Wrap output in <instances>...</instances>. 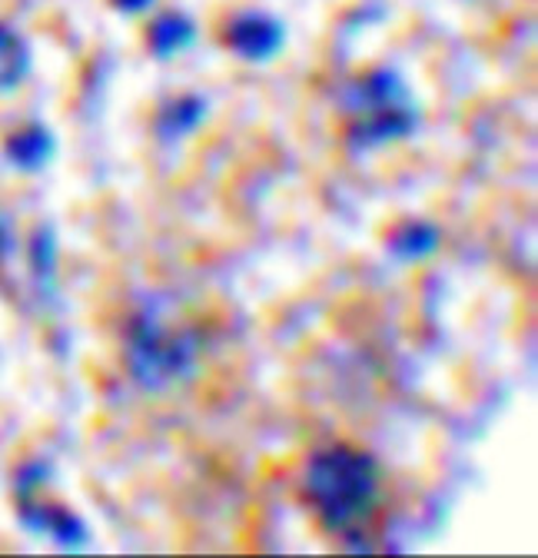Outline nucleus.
<instances>
[{
  "label": "nucleus",
  "instance_id": "1",
  "mask_svg": "<svg viewBox=\"0 0 538 558\" xmlns=\"http://www.w3.org/2000/svg\"><path fill=\"white\" fill-rule=\"evenodd\" d=\"M303 485L316 522L329 535L350 548H369V532L382 509V469L366 449L346 442L316 449Z\"/></svg>",
  "mask_w": 538,
  "mask_h": 558
},
{
  "label": "nucleus",
  "instance_id": "2",
  "mask_svg": "<svg viewBox=\"0 0 538 558\" xmlns=\"http://www.w3.org/2000/svg\"><path fill=\"white\" fill-rule=\"evenodd\" d=\"M123 363L140 389L167 392L196 373L199 332L186 323H173L157 300H147L126 319Z\"/></svg>",
  "mask_w": 538,
  "mask_h": 558
},
{
  "label": "nucleus",
  "instance_id": "3",
  "mask_svg": "<svg viewBox=\"0 0 538 558\" xmlns=\"http://www.w3.org/2000/svg\"><path fill=\"white\" fill-rule=\"evenodd\" d=\"M343 136L353 154H369L395 140H406L419 126V107L409 87L389 70H376L356 81L343 97Z\"/></svg>",
  "mask_w": 538,
  "mask_h": 558
},
{
  "label": "nucleus",
  "instance_id": "4",
  "mask_svg": "<svg viewBox=\"0 0 538 558\" xmlns=\"http://www.w3.org/2000/svg\"><path fill=\"white\" fill-rule=\"evenodd\" d=\"M207 117V100L199 97H176V100H167L160 110H157V136L163 144H180L189 133H196V126L204 123Z\"/></svg>",
  "mask_w": 538,
  "mask_h": 558
},
{
  "label": "nucleus",
  "instance_id": "5",
  "mask_svg": "<svg viewBox=\"0 0 538 558\" xmlns=\"http://www.w3.org/2000/svg\"><path fill=\"white\" fill-rule=\"evenodd\" d=\"M442 243V233L426 223V220H406L399 223L389 240H386V250L399 259V263H419V259H429Z\"/></svg>",
  "mask_w": 538,
  "mask_h": 558
},
{
  "label": "nucleus",
  "instance_id": "6",
  "mask_svg": "<svg viewBox=\"0 0 538 558\" xmlns=\"http://www.w3.org/2000/svg\"><path fill=\"white\" fill-rule=\"evenodd\" d=\"M230 44L246 60H269L283 44V31L266 17H243L233 24Z\"/></svg>",
  "mask_w": 538,
  "mask_h": 558
},
{
  "label": "nucleus",
  "instance_id": "7",
  "mask_svg": "<svg viewBox=\"0 0 538 558\" xmlns=\"http://www.w3.org/2000/svg\"><path fill=\"white\" fill-rule=\"evenodd\" d=\"M50 150H53V140H50V133L44 126H27L24 133H17L11 140V157H14V163H21L27 170L47 163Z\"/></svg>",
  "mask_w": 538,
  "mask_h": 558
},
{
  "label": "nucleus",
  "instance_id": "8",
  "mask_svg": "<svg viewBox=\"0 0 538 558\" xmlns=\"http://www.w3.org/2000/svg\"><path fill=\"white\" fill-rule=\"evenodd\" d=\"M24 70H27V50H24V44L11 31L0 27V90L17 87L21 77H24Z\"/></svg>",
  "mask_w": 538,
  "mask_h": 558
},
{
  "label": "nucleus",
  "instance_id": "9",
  "mask_svg": "<svg viewBox=\"0 0 538 558\" xmlns=\"http://www.w3.org/2000/svg\"><path fill=\"white\" fill-rule=\"evenodd\" d=\"M186 44H189V27H186L183 21L167 17V21H160V24L154 27V47H157L160 57H170V53L183 50Z\"/></svg>",
  "mask_w": 538,
  "mask_h": 558
},
{
  "label": "nucleus",
  "instance_id": "10",
  "mask_svg": "<svg viewBox=\"0 0 538 558\" xmlns=\"http://www.w3.org/2000/svg\"><path fill=\"white\" fill-rule=\"evenodd\" d=\"M147 4H150V0H120V8H126V11H140Z\"/></svg>",
  "mask_w": 538,
  "mask_h": 558
}]
</instances>
